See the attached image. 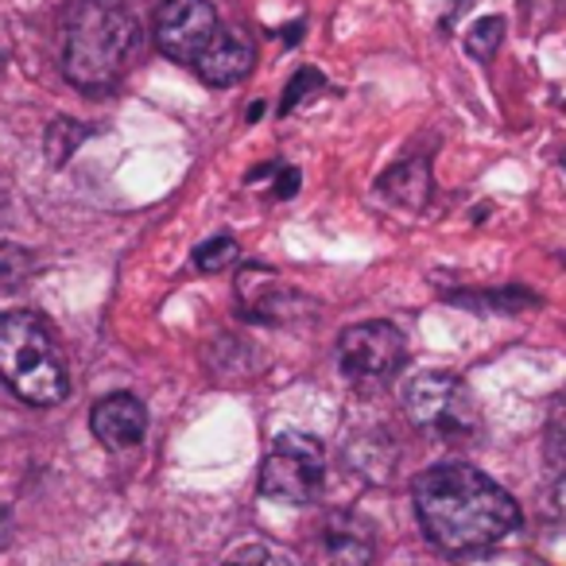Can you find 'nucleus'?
<instances>
[{"instance_id": "nucleus-1", "label": "nucleus", "mask_w": 566, "mask_h": 566, "mask_svg": "<svg viewBox=\"0 0 566 566\" xmlns=\"http://www.w3.org/2000/svg\"><path fill=\"white\" fill-rule=\"evenodd\" d=\"M427 539L450 555H478L520 527V504L465 462L431 465L411 485Z\"/></svg>"}, {"instance_id": "nucleus-2", "label": "nucleus", "mask_w": 566, "mask_h": 566, "mask_svg": "<svg viewBox=\"0 0 566 566\" xmlns=\"http://www.w3.org/2000/svg\"><path fill=\"white\" fill-rule=\"evenodd\" d=\"M140 51V20L125 0H74L63 24V74L86 94L113 90Z\"/></svg>"}, {"instance_id": "nucleus-3", "label": "nucleus", "mask_w": 566, "mask_h": 566, "mask_svg": "<svg viewBox=\"0 0 566 566\" xmlns=\"http://www.w3.org/2000/svg\"><path fill=\"white\" fill-rule=\"evenodd\" d=\"M0 380L32 408H55L71 392L63 349L35 311L0 315Z\"/></svg>"}, {"instance_id": "nucleus-4", "label": "nucleus", "mask_w": 566, "mask_h": 566, "mask_svg": "<svg viewBox=\"0 0 566 566\" xmlns=\"http://www.w3.org/2000/svg\"><path fill=\"white\" fill-rule=\"evenodd\" d=\"M326 454L323 442L303 431H283L260 465V493L280 504H315L323 493Z\"/></svg>"}, {"instance_id": "nucleus-5", "label": "nucleus", "mask_w": 566, "mask_h": 566, "mask_svg": "<svg viewBox=\"0 0 566 566\" xmlns=\"http://www.w3.org/2000/svg\"><path fill=\"white\" fill-rule=\"evenodd\" d=\"M408 357V338L392 323H357L338 338V361L354 385H380L396 377Z\"/></svg>"}, {"instance_id": "nucleus-6", "label": "nucleus", "mask_w": 566, "mask_h": 566, "mask_svg": "<svg viewBox=\"0 0 566 566\" xmlns=\"http://www.w3.org/2000/svg\"><path fill=\"white\" fill-rule=\"evenodd\" d=\"M403 411L416 427L442 434V439H458L473 423L470 396H465L462 380L450 373H419L403 392Z\"/></svg>"}, {"instance_id": "nucleus-7", "label": "nucleus", "mask_w": 566, "mask_h": 566, "mask_svg": "<svg viewBox=\"0 0 566 566\" xmlns=\"http://www.w3.org/2000/svg\"><path fill=\"white\" fill-rule=\"evenodd\" d=\"M218 12L210 0H164L156 12V43L167 59L195 66L218 35Z\"/></svg>"}, {"instance_id": "nucleus-8", "label": "nucleus", "mask_w": 566, "mask_h": 566, "mask_svg": "<svg viewBox=\"0 0 566 566\" xmlns=\"http://www.w3.org/2000/svg\"><path fill=\"white\" fill-rule=\"evenodd\" d=\"M377 532L357 512H331L307 539V566H373Z\"/></svg>"}, {"instance_id": "nucleus-9", "label": "nucleus", "mask_w": 566, "mask_h": 566, "mask_svg": "<svg viewBox=\"0 0 566 566\" xmlns=\"http://www.w3.org/2000/svg\"><path fill=\"white\" fill-rule=\"evenodd\" d=\"M90 431L109 450L140 447V439L148 434V411H144V403L136 400V396L113 392L94 403V411H90Z\"/></svg>"}, {"instance_id": "nucleus-10", "label": "nucleus", "mask_w": 566, "mask_h": 566, "mask_svg": "<svg viewBox=\"0 0 566 566\" xmlns=\"http://www.w3.org/2000/svg\"><path fill=\"white\" fill-rule=\"evenodd\" d=\"M252 63H256V48H252V40L244 35V28H218V35H213V43L202 51L195 71L206 86H233V82L249 78Z\"/></svg>"}, {"instance_id": "nucleus-11", "label": "nucleus", "mask_w": 566, "mask_h": 566, "mask_svg": "<svg viewBox=\"0 0 566 566\" xmlns=\"http://www.w3.org/2000/svg\"><path fill=\"white\" fill-rule=\"evenodd\" d=\"M237 292H241V303L252 318H264V323H283V318H292V307L303 311L300 292L292 287H283L272 272L264 268H244L241 280H237Z\"/></svg>"}, {"instance_id": "nucleus-12", "label": "nucleus", "mask_w": 566, "mask_h": 566, "mask_svg": "<svg viewBox=\"0 0 566 566\" xmlns=\"http://www.w3.org/2000/svg\"><path fill=\"white\" fill-rule=\"evenodd\" d=\"M504 20L501 17H481L478 24H470V32H465V55L478 59V63H489V59L501 51L504 43Z\"/></svg>"}, {"instance_id": "nucleus-13", "label": "nucleus", "mask_w": 566, "mask_h": 566, "mask_svg": "<svg viewBox=\"0 0 566 566\" xmlns=\"http://www.w3.org/2000/svg\"><path fill=\"white\" fill-rule=\"evenodd\" d=\"M28 272H32V256H28L20 244L0 241V292L20 287V283L28 280Z\"/></svg>"}, {"instance_id": "nucleus-14", "label": "nucleus", "mask_w": 566, "mask_h": 566, "mask_svg": "<svg viewBox=\"0 0 566 566\" xmlns=\"http://www.w3.org/2000/svg\"><path fill=\"white\" fill-rule=\"evenodd\" d=\"M237 256H241V249H237L233 237H210V241L195 249V264L202 268V272H221V268H229Z\"/></svg>"}, {"instance_id": "nucleus-15", "label": "nucleus", "mask_w": 566, "mask_h": 566, "mask_svg": "<svg viewBox=\"0 0 566 566\" xmlns=\"http://www.w3.org/2000/svg\"><path fill=\"white\" fill-rule=\"evenodd\" d=\"M221 566H292V563H287L283 551H275L272 543L252 539V543H244V547H237Z\"/></svg>"}, {"instance_id": "nucleus-16", "label": "nucleus", "mask_w": 566, "mask_h": 566, "mask_svg": "<svg viewBox=\"0 0 566 566\" xmlns=\"http://www.w3.org/2000/svg\"><path fill=\"white\" fill-rule=\"evenodd\" d=\"M547 458H551V465L566 470V392L555 400L551 419H547Z\"/></svg>"}, {"instance_id": "nucleus-17", "label": "nucleus", "mask_w": 566, "mask_h": 566, "mask_svg": "<svg viewBox=\"0 0 566 566\" xmlns=\"http://www.w3.org/2000/svg\"><path fill=\"white\" fill-rule=\"evenodd\" d=\"M323 86V74L315 71V66H303L300 74H295L292 82H287V90H283V102H280V117H287V113L295 109V105L303 102V97L311 94V90Z\"/></svg>"}, {"instance_id": "nucleus-18", "label": "nucleus", "mask_w": 566, "mask_h": 566, "mask_svg": "<svg viewBox=\"0 0 566 566\" xmlns=\"http://www.w3.org/2000/svg\"><path fill=\"white\" fill-rule=\"evenodd\" d=\"M300 190V171L295 167H283L280 179H275V198H292Z\"/></svg>"}, {"instance_id": "nucleus-19", "label": "nucleus", "mask_w": 566, "mask_h": 566, "mask_svg": "<svg viewBox=\"0 0 566 566\" xmlns=\"http://www.w3.org/2000/svg\"><path fill=\"white\" fill-rule=\"evenodd\" d=\"M300 40H303V20H295V24H287V35H283V43H287V48H295Z\"/></svg>"}, {"instance_id": "nucleus-20", "label": "nucleus", "mask_w": 566, "mask_h": 566, "mask_svg": "<svg viewBox=\"0 0 566 566\" xmlns=\"http://www.w3.org/2000/svg\"><path fill=\"white\" fill-rule=\"evenodd\" d=\"M4 535H9V516H4V509H0V547H4Z\"/></svg>"}, {"instance_id": "nucleus-21", "label": "nucleus", "mask_w": 566, "mask_h": 566, "mask_svg": "<svg viewBox=\"0 0 566 566\" xmlns=\"http://www.w3.org/2000/svg\"><path fill=\"white\" fill-rule=\"evenodd\" d=\"M0 66H4V55H0Z\"/></svg>"}, {"instance_id": "nucleus-22", "label": "nucleus", "mask_w": 566, "mask_h": 566, "mask_svg": "<svg viewBox=\"0 0 566 566\" xmlns=\"http://www.w3.org/2000/svg\"><path fill=\"white\" fill-rule=\"evenodd\" d=\"M563 167H566V156H563Z\"/></svg>"}, {"instance_id": "nucleus-23", "label": "nucleus", "mask_w": 566, "mask_h": 566, "mask_svg": "<svg viewBox=\"0 0 566 566\" xmlns=\"http://www.w3.org/2000/svg\"><path fill=\"white\" fill-rule=\"evenodd\" d=\"M563 109H566V102H563Z\"/></svg>"}]
</instances>
